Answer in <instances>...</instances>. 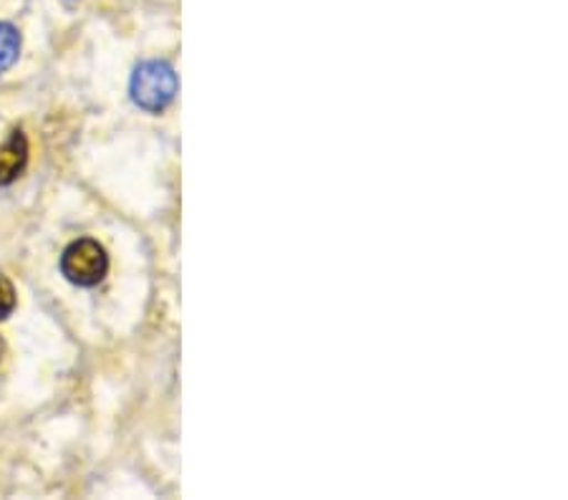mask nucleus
<instances>
[{"instance_id": "nucleus-1", "label": "nucleus", "mask_w": 568, "mask_h": 500, "mask_svg": "<svg viewBox=\"0 0 568 500\" xmlns=\"http://www.w3.org/2000/svg\"><path fill=\"white\" fill-rule=\"evenodd\" d=\"M132 102L150 114H160L178 94V74L164 61H142L132 74Z\"/></svg>"}, {"instance_id": "nucleus-2", "label": "nucleus", "mask_w": 568, "mask_h": 500, "mask_svg": "<svg viewBox=\"0 0 568 500\" xmlns=\"http://www.w3.org/2000/svg\"><path fill=\"white\" fill-rule=\"evenodd\" d=\"M109 256L104 245L91 238L73 241L61 256V273L73 286H97L106 276Z\"/></svg>"}, {"instance_id": "nucleus-3", "label": "nucleus", "mask_w": 568, "mask_h": 500, "mask_svg": "<svg viewBox=\"0 0 568 500\" xmlns=\"http://www.w3.org/2000/svg\"><path fill=\"white\" fill-rule=\"evenodd\" d=\"M29 162V142L23 132H13L11 140L0 144V185H11Z\"/></svg>"}, {"instance_id": "nucleus-4", "label": "nucleus", "mask_w": 568, "mask_h": 500, "mask_svg": "<svg viewBox=\"0 0 568 500\" xmlns=\"http://www.w3.org/2000/svg\"><path fill=\"white\" fill-rule=\"evenodd\" d=\"M21 53V33L11 23L0 21V71H8Z\"/></svg>"}, {"instance_id": "nucleus-5", "label": "nucleus", "mask_w": 568, "mask_h": 500, "mask_svg": "<svg viewBox=\"0 0 568 500\" xmlns=\"http://www.w3.org/2000/svg\"><path fill=\"white\" fill-rule=\"evenodd\" d=\"M16 308V288L3 273H0V322L13 314Z\"/></svg>"}, {"instance_id": "nucleus-6", "label": "nucleus", "mask_w": 568, "mask_h": 500, "mask_svg": "<svg viewBox=\"0 0 568 500\" xmlns=\"http://www.w3.org/2000/svg\"><path fill=\"white\" fill-rule=\"evenodd\" d=\"M3 351H6V347H3V339H0V359H3Z\"/></svg>"}]
</instances>
